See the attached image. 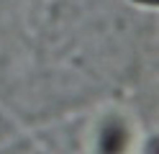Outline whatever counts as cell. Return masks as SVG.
I'll list each match as a JSON object with an SVG mask.
<instances>
[{
  "instance_id": "1",
  "label": "cell",
  "mask_w": 159,
  "mask_h": 154,
  "mask_svg": "<svg viewBox=\"0 0 159 154\" xmlns=\"http://www.w3.org/2000/svg\"><path fill=\"white\" fill-rule=\"evenodd\" d=\"M134 3H139V5H154V8H159V0H134Z\"/></svg>"
}]
</instances>
